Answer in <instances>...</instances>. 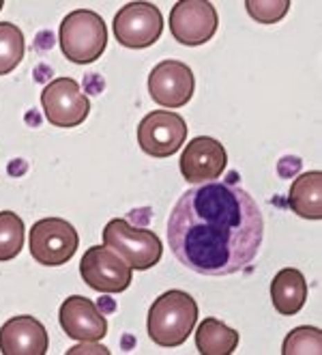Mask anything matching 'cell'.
<instances>
[{"label": "cell", "mask_w": 322, "mask_h": 355, "mask_svg": "<svg viewBox=\"0 0 322 355\" xmlns=\"http://www.w3.org/2000/svg\"><path fill=\"white\" fill-rule=\"evenodd\" d=\"M179 164L185 181L208 183V181H217L224 175L228 166V153L220 140L198 136L189 140Z\"/></svg>", "instance_id": "7c38bea8"}, {"label": "cell", "mask_w": 322, "mask_h": 355, "mask_svg": "<svg viewBox=\"0 0 322 355\" xmlns=\"http://www.w3.org/2000/svg\"><path fill=\"white\" fill-rule=\"evenodd\" d=\"M239 347V331L220 319H204L196 331V349L202 355H230Z\"/></svg>", "instance_id": "e0dca14e"}, {"label": "cell", "mask_w": 322, "mask_h": 355, "mask_svg": "<svg viewBox=\"0 0 322 355\" xmlns=\"http://www.w3.org/2000/svg\"><path fill=\"white\" fill-rule=\"evenodd\" d=\"M198 321V304L179 288L166 291L148 310V336L155 345L172 349L181 347Z\"/></svg>", "instance_id": "7a4b0ae2"}, {"label": "cell", "mask_w": 322, "mask_h": 355, "mask_svg": "<svg viewBox=\"0 0 322 355\" xmlns=\"http://www.w3.org/2000/svg\"><path fill=\"white\" fill-rule=\"evenodd\" d=\"M196 89V78L189 65L175 58L161 60L159 65L148 76V93L155 99V103L170 110L183 108L193 97Z\"/></svg>", "instance_id": "8fae6325"}, {"label": "cell", "mask_w": 322, "mask_h": 355, "mask_svg": "<svg viewBox=\"0 0 322 355\" xmlns=\"http://www.w3.org/2000/svg\"><path fill=\"white\" fill-rule=\"evenodd\" d=\"M271 300L279 315L292 317L305 306L307 300V280L294 267L277 271L271 282Z\"/></svg>", "instance_id": "9a60e30c"}, {"label": "cell", "mask_w": 322, "mask_h": 355, "mask_svg": "<svg viewBox=\"0 0 322 355\" xmlns=\"http://www.w3.org/2000/svg\"><path fill=\"white\" fill-rule=\"evenodd\" d=\"M103 245L114 252L138 271H146L161 261L163 245L161 239L148 228L132 226L123 218H114L103 228Z\"/></svg>", "instance_id": "277c9868"}, {"label": "cell", "mask_w": 322, "mask_h": 355, "mask_svg": "<svg viewBox=\"0 0 322 355\" xmlns=\"http://www.w3.org/2000/svg\"><path fill=\"white\" fill-rule=\"evenodd\" d=\"M265 239V218L249 192L208 181L187 190L168 218V243L177 261L202 276L247 269Z\"/></svg>", "instance_id": "6da1fadb"}, {"label": "cell", "mask_w": 322, "mask_h": 355, "mask_svg": "<svg viewBox=\"0 0 322 355\" xmlns=\"http://www.w3.org/2000/svg\"><path fill=\"white\" fill-rule=\"evenodd\" d=\"M60 50L75 65H89L101 58L107 46L103 17L91 9L71 11L60 24Z\"/></svg>", "instance_id": "3957f363"}, {"label": "cell", "mask_w": 322, "mask_h": 355, "mask_svg": "<svg viewBox=\"0 0 322 355\" xmlns=\"http://www.w3.org/2000/svg\"><path fill=\"white\" fill-rule=\"evenodd\" d=\"M41 106L54 128H78L91 114V101L73 78H56L41 93Z\"/></svg>", "instance_id": "8992f818"}, {"label": "cell", "mask_w": 322, "mask_h": 355, "mask_svg": "<svg viewBox=\"0 0 322 355\" xmlns=\"http://www.w3.org/2000/svg\"><path fill=\"white\" fill-rule=\"evenodd\" d=\"M78 231L62 218H43L30 228V254L39 265L60 267L78 252Z\"/></svg>", "instance_id": "5b68a950"}, {"label": "cell", "mask_w": 322, "mask_h": 355, "mask_svg": "<svg viewBox=\"0 0 322 355\" xmlns=\"http://www.w3.org/2000/svg\"><path fill=\"white\" fill-rule=\"evenodd\" d=\"M247 13L260 24H275L279 22L290 9V0H247Z\"/></svg>", "instance_id": "44dd1931"}, {"label": "cell", "mask_w": 322, "mask_h": 355, "mask_svg": "<svg viewBox=\"0 0 322 355\" xmlns=\"http://www.w3.org/2000/svg\"><path fill=\"white\" fill-rule=\"evenodd\" d=\"M80 274L84 282L99 293H120L134 280V269L105 245H93L86 250L80 261Z\"/></svg>", "instance_id": "ba28073f"}, {"label": "cell", "mask_w": 322, "mask_h": 355, "mask_svg": "<svg viewBox=\"0 0 322 355\" xmlns=\"http://www.w3.org/2000/svg\"><path fill=\"white\" fill-rule=\"evenodd\" d=\"M5 7V3H3V0H0V9H3Z\"/></svg>", "instance_id": "7402d4cb"}, {"label": "cell", "mask_w": 322, "mask_h": 355, "mask_svg": "<svg viewBox=\"0 0 322 355\" xmlns=\"http://www.w3.org/2000/svg\"><path fill=\"white\" fill-rule=\"evenodd\" d=\"M284 355H318L322 353V331L318 327H296L292 329L282 347Z\"/></svg>", "instance_id": "ffe728a7"}, {"label": "cell", "mask_w": 322, "mask_h": 355, "mask_svg": "<svg viewBox=\"0 0 322 355\" xmlns=\"http://www.w3.org/2000/svg\"><path fill=\"white\" fill-rule=\"evenodd\" d=\"M24 35L17 24L0 22V76L11 73L24 58Z\"/></svg>", "instance_id": "ac0fdd59"}, {"label": "cell", "mask_w": 322, "mask_h": 355, "mask_svg": "<svg viewBox=\"0 0 322 355\" xmlns=\"http://www.w3.org/2000/svg\"><path fill=\"white\" fill-rule=\"evenodd\" d=\"M112 26L120 46L140 50L153 46L161 37L163 17L153 3H129L114 15Z\"/></svg>", "instance_id": "9c48e42d"}, {"label": "cell", "mask_w": 322, "mask_h": 355, "mask_svg": "<svg viewBox=\"0 0 322 355\" xmlns=\"http://www.w3.org/2000/svg\"><path fill=\"white\" fill-rule=\"evenodd\" d=\"M58 319L64 334L80 343H99L107 334L105 317L89 297L82 295H71L64 300Z\"/></svg>", "instance_id": "4fadbf2b"}, {"label": "cell", "mask_w": 322, "mask_h": 355, "mask_svg": "<svg viewBox=\"0 0 322 355\" xmlns=\"http://www.w3.org/2000/svg\"><path fill=\"white\" fill-rule=\"evenodd\" d=\"M220 24L217 9L208 0H181L170 11V33L183 46H202Z\"/></svg>", "instance_id": "30bf717a"}, {"label": "cell", "mask_w": 322, "mask_h": 355, "mask_svg": "<svg viewBox=\"0 0 322 355\" xmlns=\"http://www.w3.org/2000/svg\"><path fill=\"white\" fill-rule=\"evenodd\" d=\"M187 140V123L172 110L148 112L138 125V144L150 157L175 155Z\"/></svg>", "instance_id": "52a82bcc"}, {"label": "cell", "mask_w": 322, "mask_h": 355, "mask_svg": "<svg viewBox=\"0 0 322 355\" xmlns=\"http://www.w3.org/2000/svg\"><path fill=\"white\" fill-rule=\"evenodd\" d=\"M288 205L298 218L320 220L322 218V173L312 171L298 175L292 181Z\"/></svg>", "instance_id": "2e32d148"}, {"label": "cell", "mask_w": 322, "mask_h": 355, "mask_svg": "<svg viewBox=\"0 0 322 355\" xmlns=\"http://www.w3.org/2000/svg\"><path fill=\"white\" fill-rule=\"evenodd\" d=\"M48 347V331L35 317L19 315L0 327V353L3 355H46Z\"/></svg>", "instance_id": "5bb4252c"}, {"label": "cell", "mask_w": 322, "mask_h": 355, "mask_svg": "<svg viewBox=\"0 0 322 355\" xmlns=\"http://www.w3.org/2000/svg\"><path fill=\"white\" fill-rule=\"evenodd\" d=\"M24 248V222L13 211H0V261L15 259Z\"/></svg>", "instance_id": "d6986e66"}]
</instances>
